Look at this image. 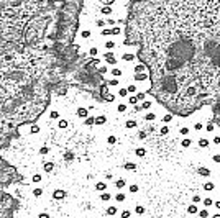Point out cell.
Wrapping results in <instances>:
<instances>
[{"mask_svg": "<svg viewBox=\"0 0 220 218\" xmlns=\"http://www.w3.org/2000/svg\"><path fill=\"white\" fill-rule=\"evenodd\" d=\"M102 59H104V62H107V64H110V66H117L118 64V59H117L115 51H104Z\"/></svg>", "mask_w": 220, "mask_h": 218, "instance_id": "cell-1", "label": "cell"}, {"mask_svg": "<svg viewBox=\"0 0 220 218\" xmlns=\"http://www.w3.org/2000/svg\"><path fill=\"white\" fill-rule=\"evenodd\" d=\"M110 76L112 77H115V79H122L123 77V74H125V71H123V67L122 66H113V67L110 69Z\"/></svg>", "mask_w": 220, "mask_h": 218, "instance_id": "cell-2", "label": "cell"}, {"mask_svg": "<svg viewBox=\"0 0 220 218\" xmlns=\"http://www.w3.org/2000/svg\"><path fill=\"white\" fill-rule=\"evenodd\" d=\"M92 34H94V31L90 30V28H84V30L79 31V40H81V41H87V40L92 38Z\"/></svg>", "mask_w": 220, "mask_h": 218, "instance_id": "cell-3", "label": "cell"}, {"mask_svg": "<svg viewBox=\"0 0 220 218\" xmlns=\"http://www.w3.org/2000/svg\"><path fill=\"white\" fill-rule=\"evenodd\" d=\"M210 143H212V139L205 138V136L197 138V148H200V149H207V148H210Z\"/></svg>", "mask_w": 220, "mask_h": 218, "instance_id": "cell-4", "label": "cell"}, {"mask_svg": "<svg viewBox=\"0 0 220 218\" xmlns=\"http://www.w3.org/2000/svg\"><path fill=\"white\" fill-rule=\"evenodd\" d=\"M151 107H153V102L151 100H143L141 103L140 105H137V107H135V110H143V112H149L151 110Z\"/></svg>", "mask_w": 220, "mask_h": 218, "instance_id": "cell-5", "label": "cell"}, {"mask_svg": "<svg viewBox=\"0 0 220 218\" xmlns=\"http://www.w3.org/2000/svg\"><path fill=\"white\" fill-rule=\"evenodd\" d=\"M76 115H77V118H81V120H86L87 117H90L89 108H87V107H77V110H76Z\"/></svg>", "mask_w": 220, "mask_h": 218, "instance_id": "cell-6", "label": "cell"}, {"mask_svg": "<svg viewBox=\"0 0 220 218\" xmlns=\"http://www.w3.org/2000/svg\"><path fill=\"white\" fill-rule=\"evenodd\" d=\"M133 80H135V84H138V82H148L149 80V77H148V72H140V74H133Z\"/></svg>", "mask_w": 220, "mask_h": 218, "instance_id": "cell-7", "label": "cell"}, {"mask_svg": "<svg viewBox=\"0 0 220 218\" xmlns=\"http://www.w3.org/2000/svg\"><path fill=\"white\" fill-rule=\"evenodd\" d=\"M202 190L207 192V194H212V192L215 190V182L214 181H205L204 184H202Z\"/></svg>", "mask_w": 220, "mask_h": 218, "instance_id": "cell-8", "label": "cell"}, {"mask_svg": "<svg viewBox=\"0 0 220 218\" xmlns=\"http://www.w3.org/2000/svg\"><path fill=\"white\" fill-rule=\"evenodd\" d=\"M117 41L115 40H105L104 41V51H115V48H117Z\"/></svg>", "mask_w": 220, "mask_h": 218, "instance_id": "cell-9", "label": "cell"}, {"mask_svg": "<svg viewBox=\"0 0 220 218\" xmlns=\"http://www.w3.org/2000/svg\"><path fill=\"white\" fill-rule=\"evenodd\" d=\"M143 120L145 121H148V123H153L155 120H158V113H155V112H145V113H143Z\"/></svg>", "mask_w": 220, "mask_h": 218, "instance_id": "cell-10", "label": "cell"}, {"mask_svg": "<svg viewBox=\"0 0 220 218\" xmlns=\"http://www.w3.org/2000/svg\"><path fill=\"white\" fill-rule=\"evenodd\" d=\"M94 189H95L99 194H102V192H105L107 189H109V185H107V181H99L95 182V185H94Z\"/></svg>", "mask_w": 220, "mask_h": 218, "instance_id": "cell-11", "label": "cell"}, {"mask_svg": "<svg viewBox=\"0 0 220 218\" xmlns=\"http://www.w3.org/2000/svg\"><path fill=\"white\" fill-rule=\"evenodd\" d=\"M115 189L117 190H122V189H125L127 187V179H123V177H118V179H115Z\"/></svg>", "mask_w": 220, "mask_h": 218, "instance_id": "cell-12", "label": "cell"}, {"mask_svg": "<svg viewBox=\"0 0 220 218\" xmlns=\"http://www.w3.org/2000/svg\"><path fill=\"white\" fill-rule=\"evenodd\" d=\"M120 61L122 62H133L135 61V54L133 52H123L120 56Z\"/></svg>", "mask_w": 220, "mask_h": 218, "instance_id": "cell-13", "label": "cell"}, {"mask_svg": "<svg viewBox=\"0 0 220 218\" xmlns=\"http://www.w3.org/2000/svg\"><path fill=\"white\" fill-rule=\"evenodd\" d=\"M199 210H200V208H199L197 203H191V205H187L186 212H187V215H197Z\"/></svg>", "mask_w": 220, "mask_h": 218, "instance_id": "cell-14", "label": "cell"}, {"mask_svg": "<svg viewBox=\"0 0 220 218\" xmlns=\"http://www.w3.org/2000/svg\"><path fill=\"white\" fill-rule=\"evenodd\" d=\"M125 128L127 130H135V128H138V121L135 120V118H128L127 121H125Z\"/></svg>", "mask_w": 220, "mask_h": 218, "instance_id": "cell-15", "label": "cell"}, {"mask_svg": "<svg viewBox=\"0 0 220 218\" xmlns=\"http://www.w3.org/2000/svg\"><path fill=\"white\" fill-rule=\"evenodd\" d=\"M117 213H118V207L117 205H109L105 208V215L107 217H115Z\"/></svg>", "mask_w": 220, "mask_h": 218, "instance_id": "cell-16", "label": "cell"}, {"mask_svg": "<svg viewBox=\"0 0 220 218\" xmlns=\"http://www.w3.org/2000/svg\"><path fill=\"white\" fill-rule=\"evenodd\" d=\"M117 95L120 97V98H125V100H127V98H128V95H130V92H128L127 85H125V87H118V90H117Z\"/></svg>", "mask_w": 220, "mask_h": 218, "instance_id": "cell-17", "label": "cell"}, {"mask_svg": "<svg viewBox=\"0 0 220 218\" xmlns=\"http://www.w3.org/2000/svg\"><path fill=\"white\" fill-rule=\"evenodd\" d=\"M53 199L54 200H62L66 199V190H62V189H56L53 192Z\"/></svg>", "mask_w": 220, "mask_h": 218, "instance_id": "cell-18", "label": "cell"}, {"mask_svg": "<svg viewBox=\"0 0 220 218\" xmlns=\"http://www.w3.org/2000/svg\"><path fill=\"white\" fill-rule=\"evenodd\" d=\"M128 107H130V105H128L127 102H118V103H117V107H115V108H117V112H118V113H125V112L128 110Z\"/></svg>", "mask_w": 220, "mask_h": 218, "instance_id": "cell-19", "label": "cell"}, {"mask_svg": "<svg viewBox=\"0 0 220 218\" xmlns=\"http://www.w3.org/2000/svg\"><path fill=\"white\" fill-rule=\"evenodd\" d=\"M192 139L189 138V136H186V138H182L181 139V148H184V149H189L191 146H192Z\"/></svg>", "mask_w": 220, "mask_h": 218, "instance_id": "cell-20", "label": "cell"}, {"mask_svg": "<svg viewBox=\"0 0 220 218\" xmlns=\"http://www.w3.org/2000/svg\"><path fill=\"white\" fill-rule=\"evenodd\" d=\"M214 203H215V200L212 197H204V200H202V207H205V208L214 207Z\"/></svg>", "mask_w": 220, "mask_h": 218, "instance_id": "cell-21", "label": "cell"}, {"mask_svg": "<svg viewBox=\"0 0 220 218\" xmlns=\"http://www.w3.org/2000/svg\"><path fill=\"white\" fill-rule=\"evenodd\" d=\"M53 169H54V163H53V161H46V163L43 164V172H46V174L53 172Z\"/></svg>", "mask_w": 220, "mask_h": 218, "instance_id": "cell-22", "label": "cell"}, {"mask_svg": "<svg viewBox=\"0 0 220 218\" xmlns=\"http://www.w3.org/2000/svg\"><path fill=\"white\" fill-rule=\"evenodd\" d=\"M127 103H128V105H131V107H137V105H140V100H138L137 94H135V95H128Z\"/></svg>", "mask_w": 220, "mask_h": 218, "instance_id": "cell-23", "label": "cell"}, {"mask_svg": "<svg viewBox=\"0 0 220 218\" xmlns=\"http://www.w3.org/2000/svg\"><path fill=\"white\" fill-rule=\"evenodd\" d=\"M113 199H115V202H117V203H123L125 200H127V195H125L123 192H120V190H118L117 194L113 195Z\"/></svg>", "mask_w": 220, "mask_h": 218, "instance_id": "cell-24", "label": "cell"}, {"mask_svg": "<svg viewBox=\"0 0 220 218\" xmlns=\"http://www.w3.org/2000/svg\"><path fill=\"white\" fill-rule=\"evenodd\" d=\"M105 123H107V117L104 113L95 117V126H102V125H105Z\"/></svg>", "mask_w": 220, "mask_h": 218, "instance_id": "cell-25", "label": "cell"}, {"mask_svg": "<svg viewBox=\"0 0 220 218\" xmlns=\"http://www.w3.org/2000/svg\"><path fill=\"white\" fill-rule=\"evenodd\" d=\"M169 131H171V128H169L167 125H164V123H163V125L159 126V130H158L159 136H166V135H169Z\"/></svg>", "mask_w": 220, "mask_h": 218, "instance_id": "cell-26", "label": "cell"}, {"mask_svg": "<svg viewBox=\"0 0 220 218\" xmlns=\"http://www.w3.org/2000/svg\"><path fill=\"white\" fill-rule=\"evenodd\" d=\"M173 120H174V115L173 113H164L161 117V123H164V125H169Z\"/></svg>", "mask_w": 220, "mask_h": 218, "instance_id": "cell-27", "label": "cell"}, {"mask_svg": "<svg viewBox=\"0 0 220 218\" xmlns=\"http://www.w3.org/2000/svg\"><path fill=\"white\" fill-rule=\"evenodd\" d=\"M137 167H138V164L137 163H131V161H128V163L123 164V169L125 171H137Z\"/></svg>", "mask_w": 220, "mask_h": 218, "instance_id": "cell-28", "label": "cell"}, {"mask_svg": "<svg viewBox=\"0 0 220 218\" xmlns=\"http://www.w3.org/2000/svg\"><path fill=\"white\" fill-rule=\"evenodd\" d=\"M192 130H194L195 133H200L202 130H205V125L202 121H195L194 125H192Z\"/></svg>", "mask_w": 220, "mask_h": 218, "instance_id": "cell-29", "label": "cell"}, {"mask_svg": "<svg viewBox=\"0 0 220 218\" xmlns=\"http://www.w3.org/2000/svg\"><path fill=\"white\" fill-rule=\"evenodd\" d=\"M197 217H199V218H209V217H210V212H209V208H205V207H202V208L199 210Z\"/></svg>", "mask_w": 220, "mask_h": 218, "instance_id": "cell-30", "label": "cell"}, {"mask_svg": "<svg viewBox=\"0 0 220 218\" xmlns=\"http://www.w3.org/2000/svg\"><path fill=\"white\" fill-rule=\"evenodd\" d=\"M179 135L184 136V138H186V136H189L191 135V128H189V126H186V125L179 126Z\"/></svg>", "mask_w": 220, "mask_h": 218, "instance_id": "cell-31", "label": "cell"}, {"mask_svg": "<svg viewBox=\"0 0 220 218\" xmlns=\"http://www.w3.org/2000/svg\"><path fill=\"white\" fill-rule=\"evenodd\" d=\"M127 89H128V92H130V95H135V94H138V89H140V87L133 82V84H128Z\"/></svg>", "mask_w": 220, "mask_h": 218, "instance_id": "cell-32", "label": "cell"}, {"mask_svg": "<svg viewBox=\"0 0 220 218\" xmlns=\"http://www.w3.org/2000/svg\"><path fill=\"white\" fill-rule=\"evenodd\" d=\"M140 72H148V69H146L145 64H137L133 67V74H140Z\"/></svg>", "mask_w": 220, "mask_h": 218, "instance_id": "cell-33", "label": "cell"}, {"mask_svg": "<svg viewBox=\"0 0 220 218\" xmlns=\"http://www.w3.org/2000/svg\"><path fill=\"white\" fill-rule=\"evenodd\" d=\"M31 182H33V184H41V182H43V175H41L40 172L33 174L31 175Z\"/></svg>", "mask_w": 220, "mask_h": 218, "instance_id": "cell-34", "label": "cell"}, {"mask_svg": "<svg viewBox=\"0 0 220 218\" xmlns=\"http://www.w3.org/2000/svg\"><path fill=\"white\" fill-rule=\"evenodd\" d=\"M99 197H100V200H102V202H110V200L113 199V197H112V194H110V192H107V190L102 192Z\"/></svg>", "mask_w": 220, "mask_h": 218, "instance_id": "cell-35", "label": "cell"}, {"mask_svg": "<svg viewBox=\"0 0 220 218\" xmlns=\"http://www.w3.org/2000/svg\"><path fill=\"white\" fill-rule=\"evenodd\" d=\"M197 174L202 175V177H209V175H210V171H209L207 167H197Z\"/></svg>", "mask_w": 220, "mask_h": 218, "instance_id": "cell-36", "label": "cell"}, {"mask_svg": "<svg viewBox=\"0 0 220 218\" xmlns=\"http://www.w3.org/2000/svg\"><path fill=\"white\" fill-rule=\"evenodd\" d=\"M31 195H33L35 199H40V197H43V189H41V187H35L33 190H31Z\"/></svg>", "mask_w": 220, "mask_h": 218, "instance_id": "cell-37", "label": "cell"}, {"mask_svg": "<svg viewBox=\"0 0 220 218\" xmlns=\"http://www.w3.org/2000/svg\"><path fill=\"white\" fill-rule=\"evenodd\" d=\"M135 215H138V217H141V215H145V212H146V208H145V205H137L135 207Z\"/></svg>", "mask_w": 220, "mask_h": 218, "instance_id": "cell-38", "label": "cell"}, {"mask_svg": "<svg viewBox=\"0 0 220 218\" xmlns=\"http://www.w3.org/2000/svg\"><path fill=\"white\" fill-rule=\"evenodd\" d=\"M118 141V138H117V136H115V135H109V136H107V138H105V143H107V145H115V143H117Z\"/></svg>", "mask_w": 220, "mask_h": 218, "instance_id": "cell-39", "label": "cell"}, {"mask_svg": "<svg viewBox=\"0 0 220 218\" xmlns=\"http://www.w3.org/2000/svg\"><path fill=\"white\" fill-rule=\"evenodd\" d=\"M69 126V121L64 120V118H61V120H58V128L59 130H66Z\"/></svg>", "mask_w": 220, "mask_h": 218, "instance_id": "cell-40", "label": "cell"}, {"mask_svg": "<svg viewBox=\"0 0 220 218\" xmlns=\"http://www.w3.org/2000/svg\"><path fill=\"white\" fill-rule=\"evenodd\" d=\"M50 120H61V113L58 110H51L50 112Z\"/></svg>", "mask_w": 220, "mask_h": 218, "instance_id": "cell-41", "label": "cell"}, {"mask_svg": "<svg viewBox=\"0 0 220 218\" xmlns=\"http://www.w3.org/2000/svg\"><path fill=\"white\" fill-rule=\"evenodd\" d=\"M92 125H95V117H87L86 120H84V126H92Z\"/></svg>", "mask_w": 220, "mask_h": 218, "instance_id": "cell-42", "label": "cell"}, {"mask_svg": "<svg viewBox=\"0 0 220 218\" xmlns=\"http://www.w3.org/2000/svg\"><path fill=\"white\" fill-rule=\"evenodd\" d=\"M135 156L137 157H145L146 156V149L145 148H137V149H135Z\"/></svg>", "mask_w": 220, "mask_h": 218, "instance_id": "cell-43", "label": "cell"}, {"mask_svg": "<svg viewBox=\"0 0 220 218\" xmlns=\"http://www.w3.org/2000/svg\"><path fill=\"white\" fill-rule=\"evenodd\" d=\"M89 56H90V58H97V56H99V48H97V46L89 48Z\"/></svg>", "mask_w": 220, "mask_h": 218, "instance_id": "cell-44", "label": "cell"}, {"mask_svg": "<svg viewBox=\"0 0 220 218\" xmlns=\"http://www.w3.org/2000/svg\"><path fill=\"white\" fill-rule=\"evenodd\" d=\"M107 85H110V87H120V79H115V77H112V79L107 82Z\"/></svg>", "mask_w": 220, "mask_h": 218, "instance_id": "cell-45", "label": "cell"}, {"mask_svg": "<svg viewBox=\"0 0 220 218\" xmlns=\"http://www.w3.org/2000/svg\"><path fill=\"white\" fill-rule=\"evenodd\" d=\"M140 190V185L138 184H130L128 185V192H131V194H137Z\"/></svg>", "mask_w": 220, "mask_h": 218, "instance_id": "cell-46", "label": "cell"}, {"mask_svg": "<svg viewBox=\"0 0 220 218\" xmlns=\"http://www.w3.org/2000/svg\"><path fill=\"white\" fill-rule=\"evenodd\" d=\"M115 98H117L115 94H107V95H105V102H107V103H113Z\"/></svg>", "mask_w": 220, "mask_h": 218, "instance_id": "cell-47", "label": "cell"}, {"mask_svg": "<svg viewBox=\"0 0 220 218\" xmlns=\"http://www.w3.org/2000/svg\"><path fill=\"white\" fill-rule=\"evenodd\" d=\"M118 34H122V28L115 25V26L112 28V36H118Z\"/></svg>", "mask_w": 220, "mask_h": 218, "instance_id": "cell-48", "label": "cell"}, {"mask_svg": "<svg viewBox=\"0 0 220 218\" xmlns=\"http://www.w3.org/2000/svg\"><path fill=\"white\" fill-rule=\"evenodd\" d=\"M120 218H131V210H122Z\"/></svg>", "mask_w": 220, "mask_h": 218, "instance_id": "cell-49", "label": "cell"}, {"mask_svg": "<svg viewBox=\"0 0 220 218\" xmlns=\"http://www.w3.org/2000/svg\"><path fill=\"white\" fill-rule=\"evenodd\" d=\"M205 131L207 133H215V125L214 123H207V125H205Z\"/></svg>", "mask_w": 220, "mask_h": 218, "instance_id": "cell-50", "label": "cell"}, {"mask_svg": "<svg viewBox=\"0 0 220 218\" xmlns=\"http://www.w3.org/2000/svg\"><path fill=\"white\" fill-rule=\"evenodd\" d=\"M202 200H204V199H202L199 194H194L192 195V203H197V205H199V203H202Z\"/></svg>", "mask_w": 220, "mask_h": 218, "instance_id": "cell-51", "label": "cell"}, {"mask_svg": "<svg viewBox=\"0 0 220 218\" xmlns=\"http://www.w3.org/2000/svg\"><path fill=\"white\" fill-rule=\"evenodd\" d=\"M212 145H214V146H220V135H214V136H212Z\"/></svg>", "mask_w": 220, "mask_h": 218, "instance_id": "cell-52", "label": "cell"}, {"mask_svg": "<svg viewBox=\"0 0 220 218\" xmlns=\"http://www.w3.org/2000/svg\"><path fill=\"white\" fill-rule=\"evenodd\" d=\"M40 126H38V125H31L30 126V133H31V135H36V133H40Z\"/></svg>", "mask_w": 220, "mask_h": 218, "instance_id": "cell-53", "label": "cell"}, {"mask_svg": "<svg viewBox=\"0 0 220 218\" xmlns=\"http://www.w3.org/2000/svg\"><path fill=\"white\" fill-rule=\"evenodd\" d=\"M40 154H41V156H46V154H50V148H48V146H41V148H40Z\"/></svg>", "mask_w": 220, "mask_h": 218, "instance_id": "cell-54", "label": "cell"}, {"mask_svg": "<svg viewBox=\"0 0 220 218\" xmlns=\"http://www.w3.org/2000/svg\"><path fill=\"white\" fill-rule=\"evenodd\" d=\"M212 163H214V164H220V153H215L214 156H212Z\"/></svg>", "mask_w": 220, "mask_h": 218, "instance_id": "cell-55", "label": "cell"}, {"mask_svg": "<svg viewBox=\"0 0 220 218\" xmlns=\"http://www.w3.org/2000/svg\"><path fill=\"white\" fill-rule=\"evenodd\" d=\"M36 218H51V215H50V213H48V212H40V213H38V217Z\"/></svg>", "mask_w": 220, "mask_h": 218, "instance_id": "cell-56", "label": "cell"}, {"mask_svg": "<svg viewBox=\"0 0 220 218\" xmlns=\"http://www.w3.org/2000/svg\"><path fill=\"white\" fill-rule=\"evenodd\" d=\"M137 97H138V100H140V102H143V100H145V92H140V90H138Z\"/></svg>", "mask_w": 220, "mask_h": 218, "instance_id": "cell-57", "label": "cell"}, {"mask_svg": "<svg viewBox=\"0 0 220 218\" xmlns=\"http://www.w3.org/2000/svg\"><path fill=\"white\" fill-rule=\"evenodd\" d=\"M214 207H215V210H217V212H220V199H218V200H215Z\"/></svg>", "mask_w": 220, "mask_h": 218, "instance_id": "cell-58", "label": "cell"}, {"mask_svg": "<svg viewBox=\"0 0 220 218\" xmlns=\"http://www.w3.org/2000/svg\"><path fill=\"white\" fill-rule=\"evenodd\" d=\"M210 218H220V212H215V213H214V215H212Z\"/></svg>", "mask_w": 220, "mask_h": 218, "instance_id": "cell-59", "label": "cell"}, {"mask_svg": "<svg viewBox=\"0 0 220 218\" xmlns=\"http://www.w3.org/2000/svg\"><path fill=\"white\" fill-rule=\"evenodd\" d=\"M100 72H110V71L107 67H100Z\"/></svg>", "mask_w": 220, "mask_h": 218, "instance_id": "cell-60", "label": "cell"}, {"mask_svg": "<svg viewBox=\"0 0 220 218\" xmlns=\"http://www.w3.org/2000/svg\"><path fill=\"white\" fill-rule=\"evenodd\" d=\"M218 194H220V187H218Z\"/></svg>", "mask_w": 220, "mask_h": 218, "instance_id": "cell-61", "label": "cell"}, {"mask_svg": "<svg viewBox=\"0 0 220 218\" xmlns=\"http://www.w3.org/2000/svg\"><path fill=\"white\" fill-rule=\"evenodd\" d=\"M110 218H113V217H110Z\"/></svg>", "mask_w": 220, "mask_h": 218, "instance_id": "cell-62", "label": "cell"}]
</instances>
